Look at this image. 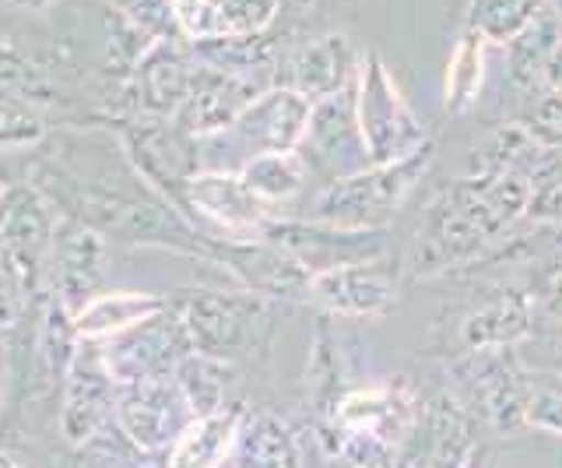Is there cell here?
I'll return each mask as SVG.
<instances>
[{
  "instance_id": "6da1fadb",
  "label": "cell",
  "mask_w": 562,
  "mask_h": 468,
  "mask_svg": "<svg viewBox=\"0 0 562 468\" xmlns=\"http://www.w3.org/2000/svg\"><path fill=\"white\" fill-rule=\"evenodd\" d=\"M527 212V177L517 169L474 172L429 204L415 239V271L432 275L471 261Z\"/></svg>"
},
{
  "instance_id": "7a4b0ae2",
  "label": "cell",
  "mask_w": 562,
  "mask_h": 468,
  "mask_svg": "<svg viewBox=\"0 0 562 468\" xmlns=\"http://www.w3.org/2000/svg\"><path fill=\"white\" fill-rule=\"evenodd\" d=\"M432 148H418L397 163H369L359 172L330 180L313 201V219L334 225V230L373 233L391 222L401 204L408 201L415 183L426 177Z\"/></svg>"
},
{
  "instance_id": "3957f363",
  "label": "cell",
  "mask_w": 562,
  "mask_h": 468,
  "mask_svg": "<svg viewBox=\"0 0 562 468\" xmlns=\"http://www.w3.org/2000/svg\"><path fill=\"white\" fill-rule=\"evenodd\" d=\"M187 324L193 349L222 356L233 363L236 356L254 353L263 332L271 327V297L257 289H198L172 300Z\"/></svg>"
},
{
  "instance_id": "277c9868",
  "label": "cell",
  "mask_w": 562,
  "mask_h": 468,
  "mask_svg": "<svg viewBox=\"0 0 562 468\" xmlns=\"http://www.w3.org/2000/svg\"><path fill=\"white\" fill-rule=\"evenodd\" d=\"M351 96H356V116L369 163H397L429 145L426 124L415 116L394 75L376 54L359 57Z\"/></svg>"
},
{
  "instance_id": "5b68a950",
  "label": "cell",
  "mask_w": 562,
  "mask_h": 468,
  "mask_svg": "<svg viewBox=\"0 0 562 468\" xmlns=\"http://www.w3.org/2000/svg\"><path fill=\"white\" fill-rule=\"evenodd\" d=\"M57 222V208L40 187L18 183L0 190V265L25 292V300H40L46 292Z\"/></svg>"
},
{
  "instance_id": "8992f818",
  "label": "cell",
  "mask_w": 562,
  "mask_h": 468,
  "mask_svg": "<svg viewBox=\"0 0 562 468\" xmlns=\"http://www.w3.org/2000/svg\"><path fill=\"white\" fill-rule=\"evenodd\" d=\"M120 145H123V155L131 159L137 180H145L158 198L180 208L187 180L201 169L198 137L187 134L169 116L140 113L137 120L123 124Z\"/></svg>"
},
{
  "instance_id": "52a82bcc",
  "label": "cell",
  "mask_w": 562,
  "mask_h": 468,
  "mask_svg": "<svg viewBox=\"0 0 562 468\" xmlns=\"http://www.w3.org/2000/svg\"><path fill=\"white\" fill-rule=\"evenodd\" d=\"M183 215L201 219L228 244H254L274 212L263 204L236 169H198L183 187Z\"/></svg>"
},
{
  "instance_id": "ba28073f",
  "label": "cell",
  "mask_w": 562,
  "mask_h": 468,
  "mask_svg": "<svg viewBox=\"0 0 562 468\" xmlns=\"http://www.w3.org/2000/svg\"><path fill=\"white\" fill-rule=\"evenodd\" d=\"M116 423L127 437L145 450V455H158L169 450L180 433L198 420L190 412L180 385L172 374L162 377H140V380H116Z\"/></svg>"
},
{
  "instance_id": "9c48e42d",
  "label": "cell",
  "mask_w": 562,
  "mask_h": 468,
  "mask_svg": "<svg viewBox=\"0 0 562 468\" xmlns=\"http://www.w3.org/2000/svg\"><path fill=\"white\" fill-rule=\"evenodd\" d=\"M310 110H313V102L303 92H295L292 85H268L233 124L211 137H222L225 148L239 155V166H243L246 159H254L260 152L299 148V142H303V134H306Z\"/></svg>"
},
{
  "instance_id": "30bf717a",
  "label": "cell",
  "mask_w": 562,
  "mask_h": 468,
  "mask_svg": "<svg viewBox=\"0 0 562 468\" xmlns=\"http://www.w3.org/2000/svg\"><path fill=\"white\" fill-rule=\"evenodd\" d=\"M99 349H102L105 367H110V374L116 380H140V377L172 374L176 363L193 349V342L187 335L180 310H176L169 300V307L151 314L148 321H140V324L127 327V332L99 342Z\"/></svg>"
},
{
  "instance_id": "8fae6325",
  "label": "cell",
  "mask_w": 562,
  "mask_h": 468,
  "mask_svg": "<svg viewBox=\"0 0 562 468\" xmlns=\"http://www.w3.org/2000/svg\"><path fill=\"white\" fill-rule=\"evenodd\" d=\"M116 377L110 374L102 359L99 342L78 345L75 359H70L67 377L60 385V433L70 447H81L92 441L95 433L113 423L116 415Z\"/></svg>"
},
{
  "instance_id": "7c38bea8",
  "label": "cell",
  "mask_w": 562,
  "mask_h": 468,
  "mask_svg": "<svg viewBox=\"0 0 562 468\" xmlns=\"http://www.w3.org/2000/svg\"><path fill=\"white\" fill-rule=\"evenodd\" d=\"M299 152L306 155L310 169L327 172L330 180L348 177V172H359V169L369 166L351 85L341 92L324 96V99L313 102L310 120H306V134H303V142H299Z\"/></svg>"
},
{
  "instance_id": "4fadbf2b",
  "label": "cell",
  "mask_w": 562,
  "mask_h": 468,
  "mask_svg": "<svg viewBox=\"0 0 562 468\" xmlns=\"http://www.w3.org/2000/svg\"><path fill=\"white\" fill-rule=\"evenodd\" d=\"M102 279H105V233L75 215H60L57 233H53L46 292L75 314L85 300L102 292Z\"/></svg>"
},
{
  "instance_id": "5bb4252c",
  "label": "cell",
  "mask_w": 562,
  "mask_h": 468,
  "mask_svg": "<svg viewBox=\"0 0 562 468\" xmlns=\"http://www.w3.org/2000/svg\"><path fill=\"white\" fill-rule=\"evenodd\" d=\"M193 71H198V54H193L190 40H183L180 32L155 36L131 71V96L137 113L176 120L187 102Z\"/></svg>"
},
{
  "instance_id": "9a60e30c",
  "label": "cell",
  "mask_w": 562,
  "mask_h": 468,
  "mask_svg": "<svg viewBox=\"0 0 562 468\" xmlns=\"http://www.w3.org/2000/svg\"><path fill=\"white\" fill-rule=\"evenodd\" d=\"M464 380L474 402L485 412V420L496 430L527 426V409H531L535 385L527 380L520 359L509 345L471 349V359L464 363Z\"/></svg>"
},
{
  "instance_id": "2e32d148",
  "label": "cell",
  "mask_w": 562,
  "mask_h": 468,
  "mask_svg": "<svg viewBox=\"0 0 562 468\" xmlns=\"http://www.w3.org/2000/svg\"><path fill=\"white\" fill-rule=\"evenodd\" d=\"M268 85V75L225 71V67L204 64L198 57V71H193L183 110L176 113V124L193 137H211L233 124Z\"/></svg>"
},
{
  "instance_id": "e0dca14e",
  "label": "cell",
  "mask_w": 562,
  "mask_h": 468,
  "mask_svg": "<svg viewBox=\"0 0 562 468\" xmlns=\"http://www.w3.org/2000/svg\"><path fill=\"white\" fill-rule=\"evenodd\" d=\"M306 297L338 317H383L397 303V282L380 265V257H369V261H348L313 271L306 282Z\"/></svg>"
},
{
  "instance_id": "ac0fdd59",
  "label": "cell",
  "mask_w": 562,
  "mask_h": 468,
  "mask_svg": "<svg viewBox=\"0 0 562 468\" xmlns=\"http://www.w3.org/2000/svg\"><path fill=\"white\" fill-rule=\"evenodd\" d=\"M479 455L471 437V415L450 391L432 394L418 405V420L404 441L401 461H429V465H468Z\"/></svg>"
},
{
  "instance_id": "d6986e66",
  "label": "cell",
  "mask_w": 562,
  "mask_h": 468,
  "mask_svg": "<svg viewBox=\"0 0 562 468\" xmlns=\"http://www.w3.org/2000/svg\"><path fill=\"white\" fill-rule=\"evenodd\" d=\"M172 25L183 40H228L268 32L281 0H169Z\"/></svg>"
},
{
  "instance_id": "ffe728a7",
  "label": "cell",
  "mask_w": 562,
  "mask_h": 468,
  "mask_svg": "<svg viewBox=\"0 0 562 468\" xmlns=\"http://www.w3.org/2000/svg\"><path fill=\"white\" fill-rule=\"evenodd\" d=\"M359 71V54L345 32H327V36L306 43L289 64V85L303 92L310 102L348 89Z\"/></svg>"
},
{
  "instance_id": "44dd1931",
  "label": "cell",
  "mask_w": 562,
  "mask_h": 468,
  "mask_svg": "<svg viewBox=\"0 0 562 468\" xmlns=\"http://www.w3.org/2000/svg\"><path fill=\"white\" fill-rule=\"evenodd\" d=\"M43 321H40V335H35V353H32V391L35 394H49L64 385L70 359H75L81 335L75 327V314L53 300L49 292H43Z\"/></svg>"
},
{
  "instance_id": "7402d4cb",
  "label": "cell",
  "mask_w": 562,
  "mask_h": 468,
  "mask_svg": "<svg viewBox=\"0 0 562 468\" xmlns=\"http://www.w3.org/2000/svg\"><path fill=\"white\" fill-rule=\"evenodd\" d=\"M169 300L155 297V292H95L92 300H85L75 310V327L85 342H105L127 327L148 321L158 310H166Z\"/></svg>"
},
{
  "instance_id": "603a6c76",
  "label": "cell",
  "mask_w": 562,
  "mask_h": 468,
  "mask_svg": "<svg viewBox=\"0 0 562 468\" xmlns=\"http://www.w3.org/2000/svg\"><path fill=\"white\" fill-rule=\"evenodd\" d=\"M303 447H299L295 430L274 412H243L236 444L228 450V465H299Z\"/></svg>"
},
{
  "instance_id": "cb8c5ba5",
  "label": "cell",
  "mask_w": 562,
  "mask_h": 468,
  "mask_svg": "<svg viewBox=\"0 0 562 468\" xmlns=\"http://www.w3.org/2000/svg\"><path fill=\"white\" fill-rule=\"evenodd\" d=\"M527 335H531V300L520 292H499L461 324V342L468 353L488 349V345H514Z\"/></svg>"
},
{
  "instance_id": "d4e9b609",
  "label": "cell",
  "mask_w": 562,
  "mask_h": 468,
  "mask_svg": "<svg viewBox=\"0 0 562 468\" xmlns=\"http://www.w3.org/2000/svg\"><path fill=\"white\" fill-rule=\"evenodd\" d=\"M243 423V409L228 405L215 415H198L166 450L169 465H225Z\"/></svg>"
},
{
  "instance_id": "484cf974",
  "label": "cell",
  "mask_w": 562,
  "mask_h": 468,
  "mask_svg": "<svg viewBox=\"0 0 562 468\" xmlns=\"http://www.w3.org/2000/svg\"><path fill=\"white\" fill-rule=\"evenodd\" d=\"M239 177L263 204L274 208V204H285L303 194L310 183V163L299 148L260 152L239 166Z\"/></svg>"
},
{
  "instance_id": "4316f807",
  "label": "cell",
  "mask_w": 562,
  "mask_h": 468,
  "mask_svg": "<svg viewBox=\"0 0 562 468\" xmlns=\"http://www.w3.org/2000/svg\"><path fill=\"white\" fill-rule=\"evenodd\" d=\"M172 380L180 385L193 415H215V412L228 409L233 363L222 356L201 353V349H190L180 363H176Z\"/></svg>"
},
{
  "instance_id": "83f0119b",
  "label": "cell",
  "mask_w": 562,
  "mask_h": 468,
  "mask_svg": "<svg viewBox=\"0 0 562 468\" xmlns=\"http://www.w3.org/2000/svg\"><path fill=\"white\" fill-rule=\"evenodd\" d=\"M562 43V19L552 11V4L544 8L538 19L527 25L517 40H509V78H514L520 89H538L541 67L552 57V49Z\"/></svg>"
},
{
  "instance_id": "f1b7e54d",
  "label": "cell",
  "mask_w": 562,
  "mask_h": 468,
  "mask_svg": "<svg viewBox=\"0 0 562 468\" xmlns=\"http://www.w3.org/2000/svg\"><path fill=\"white\" fill-rule=\"evenodd\" d=\"M485 49L488 40L482 32L464 29L447 64V113H468L482 96L485 85Z\"/></svg>"
},
{
  "instance_id": "f546056e",
  "label": "cell",
  "mask_w": 562,
  "mask_h": 468,
  "mask_svg": "<svg viewBox=\"0 0 562 468\" xmlns=\"http://www.w3.org/2000/svg\"><path fill=\"white\" fill-rule=\"evenodd\" d=\"M552 0H471L468 29L482 32L488 43L506 46L531 25Z\"/></svg>"
},
{
  "instance_id": "4dcf8cb0",
  "label": "cell",
  "mask_w": 562,
  "mask_h": 468,
  "mask_svg": "<svg viewBox=\"0 0 562 468\" xmlns=\"http://www.w3.org/2000/svg\"><path fill=\"white\" fill-rule=\"evenodd\" d=\"M527 219L562 222V148H544L527 172Z\"/></svg>"
},
{
  "instance_id": "1f68e13d",
  "label": "cell",
  "mask_w": 562,
  "mask_h": 468,
  "mask_svg": "<svg viewBox=\"0 0 562 468\" xmlns=\"http://www.w3.org/2000/svg\"><path fill=\"white\" fill-rule=\"evenodd\" d=\"M46 134L43 116L22 99H0V148H29Z\"/></svg>"
},
{
  "instance_id": "d6a6232c",
  "label": "cell",
  "mask_w": 562,
  "mask_h": 468,
  "mask_svg": "<svg viewBox=\"0 0 562 468\" xmlns=\"http://www.w3.org/2000/svg\"><path fill=\"white\" fill-rule=\"evenodd\" d=\"M524 131L544 148H562V92L538 89L531 107L524 113Z\"/></svg>"
},
{
  "instance_id": "836d02e7",
  "label": "cell",
  "mask_w": 562,
  "mask_h": 468,
  "mask_svg": "<svg viewBox=\"0 0 562 468\" xmlns=\"http://www.w3.org/2000/svg\"><path fill=\"white\" fill-rule=\"evenodd\" d=\"M110 8L116 14H123L127 22L140 25L145 32H151V36H166V32H176L169 0H110Z\"/></svg>"
},
{
  "instance_id": "e575fe53",
  "label": "cell",
  "mask_w": 562,
  "mask_h": 468,
  "mask_svg": "<svg viewBox=\"0 0 562 468\" xmlns=\"http://www.w3.org/2000/svg\"><path fill=\"white\" fill-rule=\"evenodd\" d=\"M527 426L549 430L562 437V391L552 388H535L531 409H527Z\"/></svg>"
},
{
  "instance_id": "d590c367",
  "label": "cell",
  "mask_w": 562,
  "mask_h": 468,
  "mask_svg": "<svg viewBox=\"0 0 562 468\" xmlns=\"http://www.w3.org/2000/svg\"><path fill=\"white\" fill-rule=\"evenodd\" d=\"M22 310H25V292L18 289V282L4 271V265H0V327L18 324Z\"/></svg>"
},
{
  "instance_id": "8d00e7d4",
  "label": "cell",
  "mask_w": 562,
  "mask_h": 468,
  "mask_svg": "<svg viewBox=\"0 0 562 468\" xmlns=\"http://www.w3.org/2000/svg\"><path fill=\"white\" fill-rule=\"evenodd\" d=\"M541 307H544V314H549V317L562 327V271L552 275L549 286H544V292H541Z\"/></svg>"
},
{
  "instance_id": "74e56055",
  "label": "cell",
  "mask_w": 562,
  "mask_h": 468,
  "mask_svg": "<svg viewBox=\"0 0 562 468\" xmlns=\"http://www.w3.org/2000/svg\"><path fill=\"white\" fill-rule=\"evenodd\" d=\"M538 89H552V92H562V43L552 49V57L544 60V67H541V78H538Z\"/></svg>"
},
{
  "instance_id": "f35d334b",
  "label": "cell",
  "mask_w": 562,
  "mask_h": 468,
  "mask_svg": "<svg viewBox=\"0 0 562 468\" xmlns=\"http://www.w3.org/2000/svg\"><path fill=\"white\" fill-rule=\"evenodd\" d=\"M11 4H18V8H46L49 0H11Z\"/></svg>"
},
{
  "instance_id": "ab89813d",
  "label": "cell",
  "mask_w": 562,
  "mask_h": 468,
  "mask_svg": "<svg viewBox=\"0 0 562 468\" xmlns=\"http://www.w3.org/2000/svg\"><path fill=\"white\" fill-rule=\"evenodd\" d=\"M0 190H4V183H0Z\"/></svg>"
}]
</instances>
